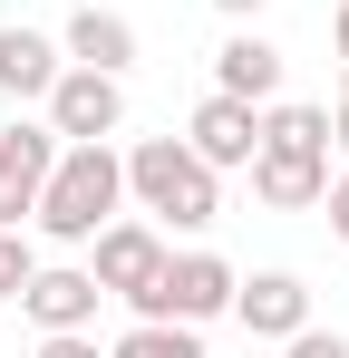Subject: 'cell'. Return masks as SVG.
I'll return each instance as SVG.
<instances>
[{"mask_svg":"<svg viewBox=\"0 0 349 358\" xmlns=\"http://www.w3.org/2000/svg\"><path fill=\"white\" fill-rule=\"evenodd\" d=\"M320 213H330V233L349 242V175H330V194H320Z\"/></svg>","mask_w":349,"mask_h":358,"instance_id":"d6986e66","label":"cell"},{"mask_svg":"<svg viewBox=\"0 0 349 358\" xmlns=\"http://www.w3.org/2000/svg\"><path fill=\"white\" fill-rule=\"evenodd\" d=\"M282 78H291V59L252 29V20L214 49V87H224V97H242V107H272V97H282Z\"/></svg>","mask_w":349,"mask_h":358,"instance_id":"9c48e42d","label":"cell"},{"mask_svg":"<svg viewBox=\"0 0 349 358\" xmlns=\"http://www.w3.org/2000/svg\"><path fill=\"white\" fill-rule=\"evenodd\" d=\"M320 194H330V155L252 145V203H272V213H320Z\"/></svg>","mask_w":349,"mask_h":358,"instance_id":"8fae6325","label":"cell"},{"mask_svg":"<svg viewBox=\"0 0 349 358\" xmlns=\"http://www.w3.org/2000/svg\"><path fill=\"white\" fill-rule=\"evenodd\" d=\"M330 145L349 155V78H340V107H330Z\"/></svg>","mask_w":349,"mask_h":358,"instance_id":"ffe728a7","label":"cell"},{"mask_svg":"<svg viewBox=\"0 0 349 358\" xmlns=\"http://www.w3.org/2000/svg\"><path fill=\"white\" fill-rule=\"evenodd\" d=\"M58 68H68V49H58L49 29H0V97L10 107H49V87H58Z\"/></svg>","mask_w":349,"mask_h":358,"instance_id":"30bf717a","label":"cell"},{"mask_svg":"<svg viewBox=\"0 0 349 358\" xmlns=\"http://www.w3.org/2000/svg\"><path fill=\"white\" fill-rule=\"evenodd\" d=\"M116 203H126V155H116L107 136L97 145H58L49 184H39V213H29V233L58 242V252H78V242H97L116 223Z\"/></svg>","mask_w":349,"mask_h":358,"instance_id":"6da1fadb","label":"cell"},{"mask_svg":"<svg viewBox=\"0 0 349 358\" xmlns=\"http://www.w3.org/2000/svg\"><path fill=\"white\" fill-rule=\"evenodd\" d=\"M29 271H39V252H29V223H0V300L29 291Z\"/></svg>","mask_w":349,"mask_h":358,"instance_id":"2e32d148","label":"cell"},{"mask_svg":"<svg viewBox=\"0 0 349 358\" xmlns=\"http://www.w3.org/2000/svg\"><path fill=\"white\" fill-rule=\"evenodd\" d=\"M233 291H242V271H233L224 252H165V271H156V291L136 300V320H224Z\"/></svg>","mask_w":349,"mask_h":358,"instance_id":"3957f363","label":"cell"},{"mask_svg":"<svg viewBox=\"0 0 349 358\" xmlns=\"http://www.w3.org/2000/svg\"><path fill=\"white\" fill-rule=\"evenodd\" d=\"M107 358H204V329L194 320H136Z\"/></svg>","mask_w":349,"mask_h":358,"instance_id":"9a60e30c","label":"cell"},{"mask_svg":"<svg viewBox=\"0 0 349 358\" xmlns=\"http://www.w3.org/2000/svg\"><path fill=\"white\" fill-rule=\"evenodd\" d=\"M88 271H97V291H116L126 310L156 291V271H165V233L156 223H107V233L88 242Z\"/></svg>","mask_w":349,"mask_h":358,"instance_id":"8992f818","label":"cell"},{"mask_svg":"<svg viewBox=\"0 0 349 358\" xmlns=\"http://www.w3.org/2000/svg\"><path fill=\"white\" fill-rule=\"evenodd\" d=\"M233 320H242L252 339H291V329H310V281H301V271H252V281L233 291Z\"/></svg>","mask_w":349,"mask_h":358,"instance_id":"7c38bea8","label":"cell"},{"mask_svg":"<svg viewBox=\"0 0 349 358\" xmlns=\"http://www.w3.org/2000/svg\"><path fill=\"white\" fill-rule=\"evenodd\" d=\"M39 358H107L97 329H39Z\"/></svg>","mask_w":349,"mask_h":358,"instance_id":"e0dca14e","label":"cell"},{"mask_svg":"<svg viewBox=\"0 0 349 358\" xmlns=\"http://www.w3.org/2000/svg\"><path fill=\"white\" fill-rule=\"evenodd\" d=\"M58 49H68L78 68H107V78H126V68H136V20H126V10H97V0H88V10H68Z\"/></svg>","mask_w":349,"mask_h":358,"instance_id":"4fadbf2b","label":"cell"},{"mask_svg":"<svg viewBox=\"0 0 349 358\" xmlns=\"http://www.w3.org/2000/svg\"><path fill=\"white\" fill-rule=\"evenodd\" d=\"M49 126L68 136V145H97V136H116L126 126V78H107V68H58V87H49Z\"/></svg>","mask_w":349,"mask_h":358,"instance_id":"5b68a950","label":"cell"},{"mask_svg":"<svg viewBox=\"0 0 349 358\" xmlns=\"http://www.w3.org/2000/svg\"><path fill=\"white\" fill-rule=\"evenodd\" d=\"M58 136L49 117H10L0 126V223H29L39 213V184H49V165H58Z\"/></svg>","mask_w":349,"mask_h":358,"instance_id":"277c9868","label":"cell"},{"mask_svg":"<svg viewBox=\"0 0 349 358\" xmlns=\"http://www.w3.org/2000/svg\"><path fill=\"white\" fill-rule=\"evenodd\" d=\"M214 10H224L233 29H242V20H262V10H272V0H214Z\"/></svg>","mask_w":349,"mask_h":358,"instance_id":"44dd1931","label":"cell"},{"mask_svg":"<svg viewBox=\"0 0 349 358\" xmlns=\"http://www.w3.org/2000/svg\"><path fill=\"white\" fill-rule=\"evenodd\" d=\"M184 145H194L214 175H224V165H252V145H262V107H242V97H224V87H214V97L184 117Z\"/></svg>","mask_w":349,"mask_h":358,"instance_id":"ba28073f","label":"cell"},{"mask_svg":"<svg viewBox=\"0 0 349 358\" xmlns=\"http://www.w3.org/2000/svg\"><path fill=\"white\" fill-rule=\"evenodd\" d=\"M282 358H349V339H340V329H291Z\"/></svg>","mask_w":349,"mask_h":358,"instance_id":"ac0fdd59","label":"cell"},{"mask_svg":"<svg viewBox=\"0 0 349 358\" xmlns=\"http://www.w3.org/2000/svg\"><path fill=\"white\" fill-rule=\"evenodd\" d=\"M97 271L88 262H39L29 271V291H20V310H29V329H97Z\"/></svg>","mask_w":349,"mask_h":358,"instance_id":"52a82bcc","label":"cell"},{"mask_svg":"<svg viewBox=\"0 0 349 358\" xmlns=\"http://www.w3.org/2000/svg\"><path fill=\"white\" fill-rule=\"evenodd\" d=\"M262 145H282V155H330V107L272 97V107H262Z\"/></svg>","mask_w":349,"mask_h":358,"instance_id":"5bb4252c","label":"cell"},{"mask_svg":"<svg viewBox=\"0 0 349 358\" xmlns=\"http://www.w3.org/2000/svg\"><path fill=\"white\" fill-rule=\"evenodd\" d=\"M330 39H340V59H349V0H340V20H330Z\"/></svg>","mask_w":349,"mask_h":358,"instance_id":"7402d4cb","label":"cell"},{"mask_svg":"<svg viewBox=\"0 0 349 358\" xmlns=\"http://www.w3.org/2000/svg\"><path fill=\"white\" fill-rule=\"evenodd\" d=\"M126 203L156 213V223H174V233H204L224 213V175L184 136H146V145H126Z\"/></svg>","mask_w":349,"mask_h":358,"instance_id":"7a4b0ae2","label":"cell"}]
</instances>
